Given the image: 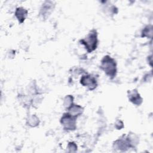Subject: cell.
<instances>
[{
	"label": "cell",
	"mask_w": 153,
	"mask_h": 153,
	"mask_svg": "<svg viewBox=\"0 0 153 153\" xmlns=\"http://www.w3.org/2000/svg\"><path fill=\"white\" fill-rule=\"evenodd\" d=\"M69 111L71 115H72V116L76 115L77 114H79L81 112V108L76 105H74L73 106L71 107Z\"/></svg>",
	"instance_id": "obj_7"
},
{
	"label": "cell",
	"mask_w": 153,
	"mask_h": 153,
	"mask_svg": "<svg viewBox=\"0 0 153 153\" xmlns=\"http://www.w3.org/2000/svg\"><path fill=\"white\" fill-rule=\"evenodd\" d=\"M62 123L68 130H72L75 128V120L70 114H67L62 117Z\"/></svg>",
	"instance_id": "obj_3"
},
{
	"label": "cell",
	"mask_w": 153,
	"mask_h": 153,
	"mask_svg": "<svg viewBox=\"0 0 153 153\" xmlns=\"http://www.w3.org/2000/svg\"><path fill=\"white\" fill-rule=\"evenodd\" d=\"M130 99L131 102H133L135 104H137L139 105L140 103L139 102V101L141 102L142 101V99L140 97L139 94L136 92H133L130 95Z\"/></svg>",
	"instance_id": "obj_6"
},
{
	"label": "cell",
	"mask_w": 153,
	"mask_h": 153,
	"mask_svg": "<svg viewBox=\"0 0 153 153\" xmlns=\"http://www.w3.org/2000/svg\"><path fill=\"white\" fill-rule=\"evenodd\" d=\"M81 82L83 85L89 87L90 90H93L96 87V80L90 76H82L81 79Z\"/></svg>",
	"instance_id": "obj_4"
},
{
	"label": "cell",
	"mask_w": 153,
	"mask_h": 153,
	"mask_svg": "<svg viewBox=\"0 0 153 153\" xmlns=\"http://www.w3.org/2000/svg\"><path fill=\"white\" fill-rule=\"evenodd\" d=\"M82 44H84L88 51L90 52L94 50L96 47L97 44V35L94 31H92L84 39L81 40Z\"/></svg>",
	"instance_id": "obj_2"
},
{
	"label": "cell",
	"mask_w": 153,
	"mask_h": 153,
	"mask_svg": "<svg viewBox=\"0 0 153 153\" xmlns=\"http://www.w3.org/2000/svg\"><path fill=\"white\" fill-rule=\"evenodd\" d=\"M102 68L109 76L113 77L116 73V65L114 60L109 57L106 56L102 61Z\"/></svg>",
	"instance_id": "obj_1"
},
{
	"label": "cell",
	"mask_w": 153,
	"mask_h": 153,
	"mask_svg": "<svg viewBox=\"0 0 153 153\" xmlns=\"http://www.w3.org/2000/svg\"><path fill=\"white\" fill-rule=\"evenodd\" d=\"M27 15V11L22 8H19L16 11V16L20 21V22H23Z\"/></svg>",
	"instance_id": "obj_5"
}]
</instances>
